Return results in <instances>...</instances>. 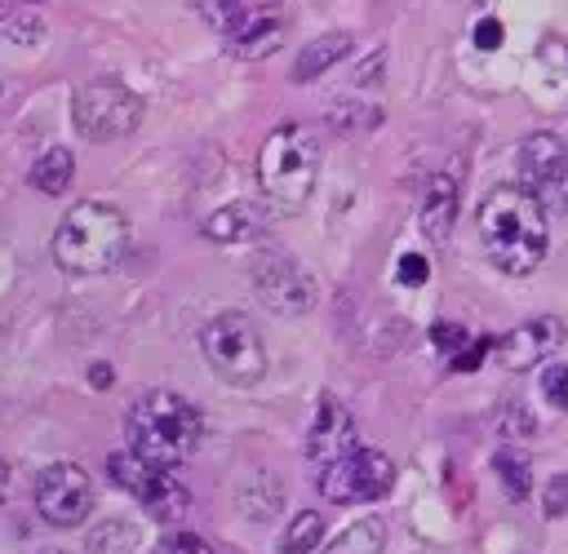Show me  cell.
Returning <instances> with one entry per match:
<instances>
[{"instance_id":"2e32d148","label":"cell","mask_w":568,"mask_h":554,"mask_svg":"<svg viewBox=\"0 0 568 554\" xmlns=\"http://www.w3.org/2000/svg\"><path fill=\"white\" fill-rule=\"evenodd\" d=\"M235 510L240 519L248 523H266L284 510V483L271 474V470H248L240 483H235Z\"/></svg>"},{"instance_id":"d6986e66","label":"cell","mask_w":568,"mask_h":554,"mask_svg":"<svg viewBox=\"0 0 568 554\" xmlns=\"http://www.w3.org/2000/svg\"><path fill=\"white\" fill-rule=\"evenodd\" d=\"M71 177H75V160H71L67 146H49V151L31 164V173H27V182H31L36 191H44V195H62V191L71 186Z\"/></svg>"},{"instance_id":"7a4b0ae2","label":"cell","mask_w":568,"mask_h":554,"mask_svg":"<svg viewBox=\"0 0 568 554\" xmlns=\"http://www.w3.org/2000/svg\"><path fill=\"white\" fill-rule=\"evenodd\" d=\"M124 434H129V452H133V456L173 470L178 461H186V456L200 448V439H204V417H200V408H195L186 394H178V390H142V394L129 403Z\"/></svg>"},{"instance_id":"83f0119b","label":"cell","mask_w":568,"mask_h":554,"mask_svg":"<svg viewBox=\"0 0 568 554\" xmlns=\"http://www.w3.org/2000/svg\"><path fill=\"white\" fill-rule=\"evenodd\" d=\"M541 514H546V519H564V514H568V474H555V479L541 488Z\"/></svg>"},{"instance_id":"3957f363","label":"cell","mask_w":568,"mask_h":554,"mask_svg":"<svg viewBox=\"0 0 568 554\" xmlns=\"http://www.w3.org/2000/svg\"><path fill=\"white\" fill-rule=\"evenodd\" d=\"M129 248V217L106 199H80L62 213L53 230V261L67 275H102Z\"/></svg>"},{"instance_id":"5bb4252c","label":"cell","mask_w":568,"mask_h":554,"mask_svg":"<svg viewBox=\"0 0 568 554\" xmlns=\"http://www.w3.org/2000/svg\"><path fill=\"white\" fill-rule=\"evenodd\" d=\"M288 18H293V9L280 4V0H275V4H262V9H253V13H244L240 27L226 35L231 53L244 58V62L275 53V49L284 44V35H288Z\"/></svg>"},{"instance_id":"ac0fdd59","label":"cell","mask_w":568,"mask_h":554,"mask_svg":"<svg viewBox=\"0 0 568 554\" xmlns=\"http://www.w3.org/2000/svg\"><path fill=\"white\" fill-rule=\"evenodd\" d=\"M324 120H328V129H337V133H373V129L382 124V106L346 93V98H333V102L324 106Z\"/></svg>"},{"instance_id":"e0dca14e","label":"cell","mask_w":568,"mask_h":554,"mask_svg":"<svg viewBox=\"0 0 568 554\" xmlns=\"http://www.w3.org/2000/svg\"><path fill=\"white\" fill-rule=\"evenodd\" d=\"M351 44H355V40H351L346 31H324V35H315V40H306V44L297 49V58H293V80L306 84V80L324 75L337 58L351 53Z\"/></svg>"},{"instance_id":"9a60e30c","label":"cell","mask_w":568,"mask_h":554,"mask_svg":"<svg viewBox=\"0 0 568 554\" xmlns=\"http://www.w3.org/2000/svg\"><path fill=\"white\" fill-rule=\"evenodd\" d=\"M453 217H457V182L448 173H435L422 191V208H417V226L430 244H444L453 235Z\"/></svg>"},{"instance_id":"5b68a950","label":"cell","mask_w":568,"mask_h":554,"mask_svg":"<svg viewBox=\"0 0 568 554\" xmlns=\"http://www.w3.org/2000/svg\"><path fill=\"white\" fill-rule=\"evenodd\" d=\"M200 355L204 363L231 381V386H257L262 372H266V346H262V332L248 315L240 310H226V315H213L200 332Z\"/></svg>"},{"instance_id":"8992f818","label":"cell","mask_w":568,"mask_h":554,"mask_svg":"<svg viewBox=\"0 0 568 554\" xmlns=\"http://www.w3.org/2000/svg\"><path fill=\"white\" fill-rule=\"evenodd\" d=\"M71 120L75 133L89 142H115L129 137L142 120V98L120 84V80H89L84 89H75L71 98Z\"/></svg>"},{"instance_id":"603a6c76","label":"cell","mask_w":568,"mask_h":554,"mask_svg":"<svg viewBox=\"0 0 568 554\" xmlns=\"http://www.w3.org/2000/svg\"><path fill=\"white\" fill-rule=\"evenodd\" d=\"M382 545H386V523L368 514V519H355L342 536H333L324 554H382Z\"/></svg>"},{"instance_id":"1f68e13d","label":"cell","mask_w":568,"mask_h":554,"mask_svg":"<svg viewBox=\"0 0 568 554\" xmlns=\"http://www.w3.org/2000/svg\"><path fill=\"white\" fill-rule=\"evenodd\" d=\"M497 421H501V430H506V434H532V430H537V421H532V417H524V408H519V403L501 408V417H497Z\"/></svg>"},{"instance_id":"30bf717a","label":"cell","mask_w":568,"mask_h":554,"mask_svg":"<svg viewBox=\"0 0 568 554\" xmlns=\"http://www.w3.org/2000/svg\"><path fill=\"white\" fill-rule=\"evenodd\" d=\"M36 510L53 527H80L93 514V479L75 461H53L36 479Z\"/></svg>"},{"instance_id":"d6a6232c","label":"cell","mask_w":568,"mask_h":554,"mask_svg":"<svg viewBox=\"0 0 568 554\" xmlns=\"http://www.w3.org/2000/svg\"><path fill=\"white\" fill-rule=\"evenodd\" d=\"M426 270H430V266H426L422 253H404V257H399V279H404V284H426Z\"/></svg>"},{"instance_id":"4316f807","label":"cell","mask_w":568,"mask_h":554,"mask_svg":"<svg viewBox=\"0 0 568 554\" xmlns=\"http://www.w3.org/2000/svg\"><path fill=\"white\" fill-rule=\"evenodd\" d=\"M537 390H541V399H546L555 412H568V363H550V368H541Z\"/></svg>"},{"instance_id":"8fae6325","label":"cell","mask_w":568,"mask_h":554,"mask_svg":"<svg viewBox=\"0 0 568 554\" xmlns=\"http://www.w3.org/2000/svg\"><path fill=\"white\" fill-rule=\"evenodd\" d=\"M519 173L524 191L541 204L568 208V146L555 133H532L519 142Z\"/></svg>"},{"instance_id":"ba28073f","label":"cell","mask_w":568,"mask_h":554,"mask_svg":"<svg viewBox=\"0 0 568 554\" xmlns=\"http://www.w3.org/2000/svg\"><path fill=\"white\" fill-rule=\"evenodd\" d=\"M106 474H111V479H115V483H120V488H124L151 519H160V523L182 519L186 505H191V492H186V483L173 479V470L151 465V461L133 456L129 448L106 456Z\"/></svg>"},{"instance_id":"cb8c5ba5","label":"cell","mask_w":568,"mask_h":554,"mask_svg":"<svg viewBox=\"0 0 568 554\" xmlns=\"http://www.w3.org/2000/svg\"><path fill=\"white\" fill-rule=\"evenodd\" d=\"M320 536H324V519H320L315 510H302V514H293V519L284 523L275 550H280V554H311V550L320 545Z\"/></svg>"},{"instance_id":"277c9868","label":"cell","mask_w":568,"mask_h":554,"mask_svg":"<svg viewBox=\"0 0 568 554\" xmlns=\"http://www.w3.org/2000/svg\"><path fill=\"white\" fill-rule=\"evenodd\" d=\"M320 177V142L306 124L288 120L275 124L257 151V191L271 204V213L293 217L306 208L311 191Z\"/></svg>"},{"instance_id":"d4e9b609","label":"cell","mask_w":568,"mask_h":554,"mask_svg":"<svg viewBox=\"0 0 568 554\" xmlns=\"http://www.w3.org/2000/svg\"><path fill=\"white\" fill-rule=\"evenodd\" d=\"M195 13H200L213 31L231 35V31L240 27V18H244V0H195Z\"/></svg>"},{"instance_id":"44dd1931","label":"cell","mask_w":568,"mask_h":554,"mask_svg":"<svg viewBox=\"0 0 568 554\" xmlns=\"http://www.w3.org/2000/svg\"><path fill=\"white\" fill-rule=\"evenodd\" d=\"M493 470H497V479H501V488H506L510 501H524V496L532 492V465H528L524 448L501 443V448L493 452Z\"/></svg>"},{"instance_id":"7c38bea8","label":"cell","mask_w":568,"mask_h":554,"mask_svg":"<svg viewBox=\"0 0 568 554\" xmlns=\"http://www.w3.org/2000/svg\"><path fill=\"white\" fill-rule=\"evenodd\" d=\"M564 341H568L564 319H555V315H537V319L510 328L506 337H493V355H497V363H501L506 372H528V368L546 363Z\"/></svg>"},{"instance_id":"4dcf8cb0","label":"cell","mask_w":568,"mask_h":554,"mask_svg":"<svg viewBox=\"0 0 568 554\" xmlns=\"http://www.w3.org/2000/svg\"><path fill=\"white\" fill-rule=\"evenodd\" d=\"M151 554H213V550H209L200 536H191V532H173V536H164Z\"/></svg>"},{"instance_id":"8d00e7d4","label":"cell","mask_w":568,"mask_h":554,"mask_svg":"<svg viewBox=\"0 0 568 554\" xmlns=\"http://www.w3.org/2000/svg\"><path fill=\"white\" fill-rule=\"evenodd\" d=\"M0 479H4V461H0Z\"/></svg>"},{"instance_id":"6da1fadb","label":"cell","mask_w":568,"mask_h":554,"mask_svg":"<svg viewBox=\"0 0 568 554\" xmlns=\"http://www.w3.org/2000/svg\"><path fill=\"white\" fill-rule=\"evenodd\" d=\"M475 230H479L488 261L515 279L532 275L550 248L546 208L524 186H493L475 213Z\"/></svg>"},{"instance_id":"ffe728a7","label":"cell","mask_w":568,"mask_h":554,"mask_svg":"<svg viewBox=\"0 0 568 554\" xmlns=\"http://www.w3.org/2000/svg\"><path fill=\"white\" fill-rule=\"evenodd\" d=\"M204 235L217 239V244L253 239V235H257V213H253L248 204H226V208H217V213L204 222Z\"/></svg>"},{"instance_id":"e575fe53","label":"cell","mask_w":568,"mask_h":554,"mask_svg":"<svg viewBox=\"0 0 568 554\" xmlns=\"http://www.w3.org/2000/svg\"><path fill=\"white\" fill-rule=\"evenodd\" d=\"M89 381H93V390H106L111 386V363H93L89 368Z\"/></svg>"},{"instance_id":"f546056e","label":"cell","mask_w":568,"mask_h":554,"mask_svg":"<svg viewBox=\"0 0 568 554\" xmlns=\"http://www.w3.org/2000/svg\"><path fill=\"white\" fill-rule=\"evenodd\" d=\"M484 355H493V337H479V341H466L457 355H453V372H475L484 363Z\"/></svg>"},{"instance_id":"9c48e42d","label":"cell","mask_w":568,"mask_h":554,"mask_svg":"<svg viewBox=\"0 0 568 554\" xmlns=\"http://www.w3.org/2000/svg\"><path fill=\"white\" fill-rule=\"evenodd\" d=\"M253 293L271 315H306L315 306L311 270L284 248H262L253 257Z\"/></svg>"},{"instance_id":"484cf974","label":"cell","mask_w":568,"mask_h":554,"mask_svg":"<svg viewBox=\"0 0 568 554\" xmlns=\"http://www.w3.org/2000/svg\"><path fill=\"white\" fill-rule=\"evenodd\" d=\"M0 27H4V35H9L13 44H40V40H44V31H49V27H44V18H40L36 9H13Z\"/></svg>"},{"instance_id":"836d02e7","label":"cell","mask_w":568,"mask_h":554,"mask_svg":"<svg viewBox=\"0 0 568 554\" xmlns=\"http://www.w3.org/2000/svg\"><path fill=\"white\" fill-rule=\"evenodd\" d=\"M475 44H479V49H493V44H501V27H497L493 18H484V22L475 27Z\"/></svg>"},{"instance_id":"4fadbf2b","label":"cell","mask_w":568,"mask_h":554,"mask_svg":"<svg viewBox=\"0 0 568 554\" xmlns=\"http://www.w3.org/2000/svg\"><path fill=\"white\" fill-rule=\"evenodd\" d=\"M359 448V430H355V417L351 408L337 399V394H320L315 403V417H311V430H306V456L328 465L346 452Z\"/></svg>"},{"instance_id":"52a82bcc","label":"cell","mask_w":568,"mask_h":554,"mask_svg":"<svg viewBox=\"0 0 568 554\" xmlns=\"http://www.w3.org/2000/svg\"><path fill=\"white\" fill-rule=\"evenodd\" d=\"M395 483V461L382 448H355L337 461H328L315 479L320 496L328 505H359V501H377L386 496Z\"/></svg>"},{"instance_id":"d590c367","label":"cell","mask_w":568,"mask_h":554,"mask_svg":"<svg viewBox=\"0 0 568 554\" xmlns=\"http://www.w3.org/2000/svg\"><path fill=\"white\" fill-rule=\"evenodd\" d=\"M36 554H71V550H36Z\"/></svg>"},{"instance_id":"7402d4cb","label":"cell","mask_w":568,"mask_h":554,"mask_svg":"<svg viewBox=\"0 0 568 554\" xmlns=\"http://www.w3.org/2000/svg\"><path fill=\"white\" fill-rule=\"evenodd\" d=\"M142 527L133 519H106L89 532V554H138Z\"/></svg>"},{"instance_id":"f1b7e54d","label":"cell","mask_w":568,"mask_h":554,"mask_svg":"<svg viewBox=\"0 0 568 554\" xmlns=\"http://www.w3.org/2000/svg\"><path fill=\"white\" fill-rule=\"evenodd\" d=\"M430 341H435V350H444V355H457L470 337H466V328L462 324H448V319H439L435 328H430Z\"/></svg>"}]
</instances>
